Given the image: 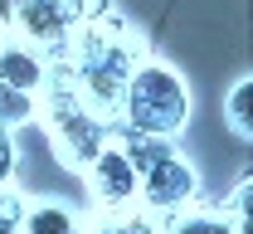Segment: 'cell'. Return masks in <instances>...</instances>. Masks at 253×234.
Here are the masks:
<instances>
[{"mask_svg": "<svg viewBox=\"0 0 253 234\" xmlns=\"http://www.w3.org/2000/svg\"><path fill=\"white\" fill-rule=\"evenodd\" d=\"M83 234H126V230L117 225V215H102V210H97V220L83 225Z\"/></svg>", "mask_w": 253, "mask_h": 234, "instance_id": "14", "label": "cell"}, {"mask_svg": "<svg viewBox=\"0 0 253 234\" xmlns=\"http://www.w3.org/2000/svg\"><path fill=\"white\" fill-rule=\"evenodd\" d=\"M20 234H83V220L59 200H39V205H25Z\"/></svg>", "mask_w": 253, "mask_h": 234, "instance_id": "7", "label": "cell"}, {"mask_svg": "<svg viewBox=\"0 0 253 234\" xmlns=\"http://www.w3.org/2000/svg\"><path fill=\"white\" fill-rule=\"evenodd\" d=\"M161 234H234V215H214V210H180V215H166Z\"/></svg>", "mask_w": 253, "mask_h": 234, "instance_id": "8", "label": "cell"}, {"mask_svg": "<svg viewBox=\"0 0 253 234\" xmlns=\"http://www.w3.org/2000/svg\"><path fill=\"white\" fill-rule=\"evenodd\" d=\"M112 141L126 151V161L136 166V176H141V171H151L156 161H166V156H175V137L131 132V127H122V122H112Z\"/></svg>", "mask_w": 253, "mask_h": 234, "instance_id": "6", "label": "cell"}, {"mask_svg": "<svg viewBox=\"0 0 253 234\" xmlns=\"http://www.w3.org/2000/svg\"><path fill=\"white\" fill-rule=\"evenodd\" d=\"M15 181V137L0 127V190Z\"/></svg>", "mask_w": 253, "mask_h": 234, "instance_id": "13", "label": "cell"}, {"mask_svg": "<svg viewBox=\"0 0 253 234\" xmlns=\"http://www.w3.org/2000/svg\"><path fill=\"white\" fill-rule=\"evenodd\" d=\"M83 30L102 34V39H136L131 34V20H126L112 0H88L83 5Z\"/></svg>", "mask_w": 253, "mask_h": 234, "instance_id": "10", "label": "cell"}, {"mask_svg": "<svg viewBox=\"0 0 253 234\" xmlns=\"http://www.w3.org/2000/svg\"><path fill=\"white\" fill-rule=\"evenodd\" d=\"M10 15H15V0H0V34H10Z\"/></svg>", "mask_w": 253, "mask_h": 234, "instance_id": "15", "label": "cell"}, {"mask_svg": "<svg viewBox=\"0 0 253 234\" xmlns=\"http://www.w3.org/2000/svg\"><path fill=\"white\" fill-rule=\"evenodd\" d=\"M190 122V88L185 78L161 59H136L131 78H126V102H122V127L131 132H156L175 137Z\"/></svg>", "mask_w": 253, "mask_h": 234, "instance_id": "1", "label": "cell"}, {"mask_svg": "<svg viewBox=\"0 0 253 234\" xmlns=\"http://www.w3.org/2000/svg\"><path fill=\"white\" fill-rule=\"evenodd\" d=\"M0 78L25 88V93H44V83H49L44 54L30 49V44H20V39H10V34H0Z\"/></svg>", "mask_w": 253, "mask_h": 234, "instance_id": "5", "label": "cell"}, {"mask_svg": "<svg viewBox=\"0 0 253 234\" xmlns=\"http://www.w3.org/2000/svg\"><path fill=\"white\" fill-rule=\"evenodd\" d=\"M83 181H88V195L102 215H117V210H131L136 205V190H141V176L126 161V151L117 141H107L93 161L83 166Z\"/></svg>", "mask_w": 253, "mask_h": 234, "instance_id": "4", "label": "cell"}, {"mask_svg": "<svg viewBox=\"0 0 253 234\" xmlns=\"http://www.w3.org/2000/svg\"><path fill=\"white\" fill-rule=\"evenodd\" d=\"M229 215H234V220H253V176L239 181V190L229 195Z\"/></svg>", "mask_w": 253, "mask_h": 234, "instance_id": "12", "label": "cell"}, {"mask_svg": "<svg viewBox=\"0 0 253 234\" xmlns=\"http://www.w3.org/2000/svg\"><path fill=\"white\" fill-rule=\"evenodd\" d=\"M39 122L49 132V146H54L59 166H68V171H83L112 141V127L102 117H93L73 88H44L39 93Z\"/></svg>", "mask_w": 253, "mask_h": 234, "instance_id": "2", "label": "cell"}, {"mask_svg": "<svg viewBox=\"0 0 253 234\" xmlns=\"http://www.w3.org/2000/svg\"><path fill=\"white\" fill-rule=\"evenodd\" d=\"M195 200H200V171L190 166L180 151H175V156H166V161H156L151 171H141L136 205H141L146 215L166 220V215H180V210H190Z\"/></svg>", "mask_w": 253, "mask_h": 234, "instance_id": "3", "label": "cell"}, {"mask_svg": "<svg viewBox=\"0 0 253 234\" xmlns=\"http://www.w3.org/2000/svg\"><path fill=\"white\" fill-rule=\"evenodd\" d=\"M34 117H39V93H25V88H15V83L0 78V127L15 132V127L34 122Z\"/></svg>", "mask_w": 253, "mask_h": 234, "instance_id": "11", "label": "cell"}, {"mask_svg": "<svg viewBox=\"0 0 253 234\" xmlns=\"http://www.w3.org/2000/svg\"><path fill=\"white\" fill-rule=\"evenodd\" d=\"M224 122H229V132L239 141H253V73L239 78V83H229V93H224Z\"/></svg>", "mask_w": 253, "mask_h": 234, "instance_id": "9", "label": "cell"}]
</instances>
